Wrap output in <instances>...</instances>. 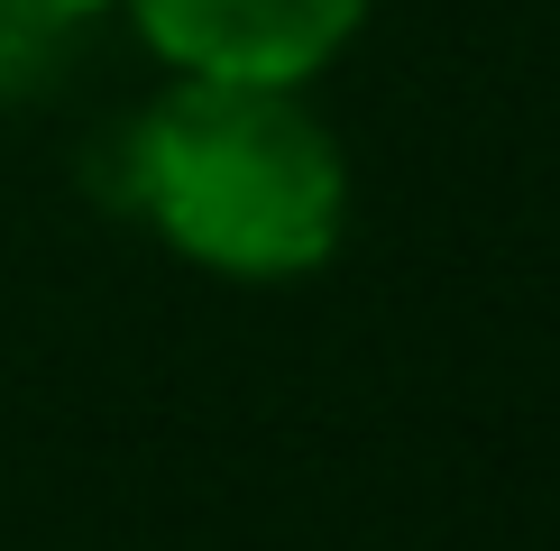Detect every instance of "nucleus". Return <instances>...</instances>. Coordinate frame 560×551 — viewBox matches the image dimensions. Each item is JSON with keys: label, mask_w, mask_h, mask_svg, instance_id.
<instances>
[{"label": "nucleus", "mask_w": 560, "mask_h": 551, "mask_svg": "<svg viewBox=\"0 0 560 551\" xmlns=\"http://www.w3.org/2000/svg\"><path fill=\"white\" fill-rule=\"evenodd\" d=\"M65 37H74V28L37 19L28 0H0V102H28V92L65 65Z\"/></svg>", "instance_id": "3"}, {"label": "nucleus", "mask_w": 560, "mask_h": 551, "mask_svg": "<svg viewBox=\"0 0 560 551\" xmlns=\"http://www.w3.org/2000/svg\"><path fill=\"white\" fill-rule=\"evenodd\" d=\"M120 10L175 74L230 83H313L368 28V0H120Z\"/></svg>", "instance_id": "2"}, {"label": "nucleus", "mask_w": 560, "mask_h": 551, "mask_svg": "<svg viewBox=\"0 0 560 551\" xmlns=\"http://www.w3.org/2000/svg\"><path fill=\"white\" fill-rule=\"evenodd\" d=\"M120 202L184 267L285 285L349 230V156L303 83L175 74L120 138Z\"/></svg>", "instance_id": "1"}, {"label": "nucleus", "mask_w": 560, "mask_h": 551, "mask_svg": "<svg viewBox=\"0 0 560 551\" xmlns=\"http://www.w3.org/2000/svg\"><path fill=\"white\" fill-rule=\"evenodd\" d=\"M37 19H56V28H92L102 10H120V0H28Z\"/></svg>", "instance_id": "4"}]
</instances>
